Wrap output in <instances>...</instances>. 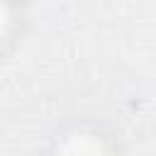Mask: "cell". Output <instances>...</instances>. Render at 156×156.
<instances>
[{
  "label": "cell",
  "instance_id": "cell-1",
  "mask_svg": "<svg viewBox=\"0 0 156 156\" xmlns=\"http://www.w3.org/2000/svg\"><path fill=\"white\" fill-rule=\"evenodd\" d=\"M49 156H115L112 141L95 127L76 124L56 136Z\"/></svg>",
  "mask_w": 156,
  "mask_h": 156
},
{
  "label": "cell",
  "instance_id": "cell-2",
  "mask_svg": "<svg viewBox=\"0 0 156 156\" xmlns=\"http://www.w3.org/2000/svg\"><path fill=\"white\" fill-rule=\"evenodd\" d=\"M17 20H20L17 0H0V46L12 39L17 29Z\"/></svg>",
  "mask_w": 156,
  "mask_h": 156
}]
</instances>
